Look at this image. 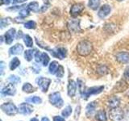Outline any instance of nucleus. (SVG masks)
Wrapping results in <instances>:
<instances>
[{"label": "nucleus", "instance_id": "cd10ccee", "mask_svg": "<svg viewBox=\"0 0 129 121\" xmlns=\"http://www.w3.org/2000/svg\"><path fill=\"white\" fill-rule=\"evenodd\" d=\"M26 7V5L24 6L23 8H21L20 9V11H19V17H22V18H26L27 16H28L29 15V9L28 8H27V7Z\"/></svg>", "mask_w": 129, "mask_h": 121}, {"label": "nucleus", "instance_id": "37998d69", "mask_svg": "<svg viewBox=\"0 0 129 121\" xmlns=\"http://www.w3.org/2000/svg\"><path fill=\"white\" fill-rule=\"evenodd\" d=\"M41 121H50V120L48 117H43V118L41 119Z\"/></svg>", "mask_w": 129, "mask_h": 121}, {"label": "nucleus", "instance_id": "7ed1b4c3", "mask_svg": "<svg viewBox=\"0 0 129 121\" xmlns=\"http://www.w3.org/2000/svg\"><path fill=\"white\" fill-rule=\"evenodd\" d=\"M48 99H49V102L52 106L56 107V108H60L63 107L64 101L59 92H54L51 94L48 97Z\"/></svg>", "mask_w": 129, "mask_h": 121}, {"label": "nucleus", "instance_id": "0eeeda50", "mask_svg": "<svg viewBox=\"0 0 129 121\" xmlns=\"http://www.w3.org/2000/svg\"><path fill=\"white\" fill-rule=\"evenodd\" d=\"M67 27L69 31L74 33H78L81 32V27H80V19H71L67 23Z\"/></svg>", "mask_w": 129, "mask_h": 121}, {"label": "nucleus", "instance_id": "79ce46f5", "mask_svg": "<svg viewBox=\"0 0 129 121\" xmlns=\"http://www.w3.org/2000/svg\"><path fill=\"white\" fill-rule=\"evenodd\" d=\"M18 32H19V33H18L17 36H16V39H20V38L22 37V36H23V32H22V31H19Z\"/></svg>", "mask_w": 129, "mask_h": 121}, {"label": "nucleus", "instance_id": "4be33fe9", "mask_svg": "<svg viewBox=\"0 0 129 121\" xmlns=\"http://www.w3.org/2000/svg\"><path fill=\"white\" fill-rule=\"evenodd\" d=\"M101 0H89L88 2V7L92 10H97L100 7Z\"/></svg>", "mask_w": 129, "mask_h": 121}, {"label": "nucleus", "instance_id": "f03ea898", "mask_svg": "<svg viewBox=\"0 0 129 121\" xmlns=\"http://www.w3.org/2000/svg\"><path fill=\"white\" fill-rule=\"evenodd\" d=\"M2 111L9 116H14L19 112V108L13 103H5L1 105Z\"/></svg>", "mask_w": 129, "mask_h": 121}, {"label": "nucleus", "instance_id": "c03bdc74", "mask_svg": "<svg viewBox=\"0 0 129 121\" xmlns=\"http://www.w3.org/2000/svg\"><path fill=\"white\" fill-rule=\"evenodd\" d=\"M50 1L51 0H43V2L46 4V5H48V4H49V3H50Z\"/></svg>", "mask_w": 129, "mask_h": 121}, {"label": "nucleus", "instance_id": "2f4dec72", "mask_svg": "<svg viewBox=\"0 0 129 121\" xmlns=\"http://www.w3.org/2000/svg\"><path fill=\"white\" fill-rule=\"evenodd\" d=\"M78 89H79V92L81 94V96H83L84 93L86 92V87H85V85H84V82H82V80L80 79H78Z\"/></svg>", "mask_w": 129, "mask_h": 121}, {"label": "nucleus", "instance_id": "39448f33", "mask_svg": "<svg viewBox=\"0 0 129 121\" xmlns=\"http://www.w3.org/2000/svg\"><path fill=\"white\" fill-rule=\"evenodd\" d=\"M109 118L112 121H120L123 118V111L119 107L111 108L109 111Z\"/></svg>", "mask_w": 129, "mask_h": 121}, {"label": "nucleus", "instance_id": "58836bf2", "mask_svg": "<svg viewBox=\"0 0 129 121\" xmlns=\"http://www.w3.org/2000/svg\"><path fill=\"white\" fill-rule=\"evenodd\" d=\"M99 73H101L102 74H104L105 73H106V71H107V68L105 67V66H100L99 67Z\"/></svg>", "mask_w": 129, "mask_h": 121}, {"label": "nucleus", "instance_id": "49530a36", "mask_svg": "<svg viewBox=\"0 0 129 121\" xmlns=\"http://www.w3.org/2000/svg\"><path fill=\"white\" fill-rule=\"evenodd\" d=\"M25 0H19V3H22V2H24Z\"/></svg>", "mask_w": 129, "mask_h": 121}, {"label": "nucleus", "instance_id": "6ab92c4d", "mask_svg": "<svg viewBox=\"0 0 129 121\" xmlns=\"http://www.w3.org/2000/svg\"><path fill=\"white\" fill-rule=\"evenodd\" d=\"M95 119L96 121H107V117L105 111L99 110L97 111L95 114Z\"/></svg>", "mask_w": 129, "mask_h": 121}, {"label": "nucleus", "instance_id": "9b49d317", "mask_svg": "<svg viewBox=\"0 0 129 121\" xmlns=\"http://www.w3.org/2000/svg\"><path fill=\"white\" fill-rule=\"evenodd\" d=\"M84 4L82 3H75L71 7L70 9V15L73 17H76L77 15H78L81 14L84 10Z\"/></svg>", "mask_w": 129, "mask_h": 121}, {"label": "nucleus", "instance_id": "9d476101", "mask_svg": "<svg viewBox=\"0 0 129 121\" xmlns=\"http://www.w3.org/2000/svg\"><path fill=\"white\" fill-rule=\"evenodd\" d=\"M34 109L33 107L30 105V103H23L19 105V114H22L24 115H30L33 112Z\"/></svg>", "mask_w": 129, "mask_h": 121}, {"label": "nucleus", "instance_id": "393cba45", "mask_svg": "<svg viewBox=\"0 0 129 121\" xmlns=\"http://www.w3.org/2000/svg\"><path fill=\"white\" fill-rule=\"evenodd\" d=\"M19 65H20V60H19V58L18 57H13V59L11 60L10 65H9L10 70H15L16 68H18L19 66Z\"/></svg>", "mask_w": 129, "mask_h": 121}, {"label": "nucleus", "instance_id": "f8f14e48", "mask_svg": "<svg viewBox=\"0 0 129 121\" xmlns=\"http://www.w3.org/2000/svg\"><path fill=\"white\" fill-rule=\"evenodd\" d=\"M4 38H5V42L7 44H11L15 38H16V32L15 28H11L8 31L6 32V33L4 34Z\"/></svg>", "mask_w": 129, "mask_h": 121}, {"label": "nucleus", "instance_id": "f257e3e1", "mask_svg": "<svg viewBox=\"0 0 129 121\" xmlns=\"http://www.w3.org/2000/svg\"><path fill=\"white\" fill-rule=\"evenodd\" d=\"M93 46L90 41H89L87 40H82L77 45V52H78V54L81 56H88L92 52Z\"/></svg>", "mask_w": 129, "mask_h": 121}, {"label": "nucleus", "instance_id": "7c9ffc66", "mask_svg": "<svg viewBox=\"0 0 129 121\" xmlns=\"http://www.w3.org/2000/svg\"><path fill=\"white\" fill-rule=\"evenodd\" d=\"M49 56L46 53V52H42V56H41V62L44 66H47L48 63H49Z\"/></svg>", "mask_w": 129, "mask_h": 121}, {"label": "nucleus", "instance_id": "20e7f679", "mask_svg": "<svg viewBox=\"0 0 129 121\" xmlns=\"http://www.w3.org/2000/svg\"><path fill=\"white\" fill-rule=\"evenodd\" d=\"M36 82L43 93H46L48 90L52 80L50 78H44V77H40V78H37L36 79Z\"/></svg>", "mask_w": 129, "mask_h": 121}, {"label": "nucleus", "instance_id": "a19ab883", "mask_svg": "<svg viewBox=\"0 0 129 121\" xmlns=\"http://www.w3.org/2000/svg\"><path fill=\"white\" fill-rule=\"evenodd\" d=\"M4 68H5V63H4V62H0V72H1V75L3 74Z\"/></svg>", "mask_w": 129, "mask_h": 121}, {"label": "nucleus", "instance_id": "e433bc0d", "mask_svg": "<svg viewBox=\"0 0 129 121\" xmlns=\"http://www.w3.org/2000/svg\"><path fill=\"white\" fill-rule=\"evenodd\" d=\"M31 69H32V70H33L36 74H39V73L40 72V67L39 66V65L37 64H33L32 65V66H31Z\"/></svg>", "mask_w": 129, "mask_h": 121}, {"label": "nucleus", "instance_id": "f704fd0d", "mask_svg": "<svg viewBox=\"0 0 129 121\" xmlns=\"http://www.w3.org/2000/svg\"><path fill=\"white\" fill-rule=\"evenodd\" d=\"M64 67L60 65L59 67H58V70H57V71H56V77H57V78H63V77H64Z\"/></svg>", "mask_w": 129, "mask_h": 121}, {"label": "nucleus", "instance_id": "de8ad7c7", "mask_svg": "<svg viewBox=\"0 0 129 121\" xmlns=\"http://www.w3.org/2000/svg\"><path fill=\"white\" fill-rule=\"evenodd\" d=\"M117 1H119V2H120V1H123V0H117Z\"/></svg>", "mask_w": 129, "mask_h": 121}, {"label": "nucleus", "instance_id": "ddd939ff", "mask_svg": "<svg viewBox=\"0 0 129 121\" xmlns=\"http://www.w3.org/2000/svg\"><path fill=\"white\" fill-rule=\"evenodd\" d=\"M111 11V6L108 5V4H104V5H103L100 7V9L98 12V16L101 19H104L107 15H110Z\"/></svg>", "mask_w": 129, "mask_h": 121}, {"label": "nucleus", "instance_id": "72a5a7b5", "mask_svg": "<svg viewBox=\"0 0 129 121\" xmlns=\"http://www.w3.org/2000/svg\"><path fill=\"white\" fill-rule=\"evenodd\" d=\"M24 27L27 28V29H35V28L36 27V23L35 21L29 20V21H27L24 23Z\"/></svg>", "mask_w": 129, "mask_h": 121}, {"label": "nucleus", "instance_id": "09e8293b", "mask_svg": "<svg viewBox=\"0 0 129 121\" xmlns=\"http://www.w3.org/2000/svg\"><path fill=\"white\" fill-rule=\"evenodd\" d=\"M128 95H129V93H128Z\"/></svg>", "mask_w": 129, "mask_h": 121}, {"label": "nucleus", "instance_id": "4c0bfd02", "mask_svg": "<svg viewBox=\"0 0 129 121\" xmlns=\"http://www.w3.org/2000/svg\"><path fill=\"white\" fill-rule=\"evenodd\" d=\"M123 77L125 78V79L129 80V66H127V68L125 69L124 74H123Z\"/></svg>", "mask_w": 129, "mask_h": 121}, {"label": "nucleus", "instance_id": "c756f323", "mask_svg": "<svg viewBox=\"0 0 129 121\" xmlns=\"http://www.w3.org/2000/svg\"><path fill=\"white\" fill-rule=\"evenodd\" d=\"M7 80L10 83H12V84H18L21 82V79H20L19 77L16 75H10Z\"/></svg>", "mask_w": 129, "mask_h": 121}, {"label": "nucleus", "instance_id": "f3484780", "mask_svg": "<svg viewBox=\"0 0 129 121\" xmlns=\"http://www.w3.org/2000/svg\"><path fill=\"white\" fill-rule=\"evenodd\" d=\"M107 107L111 109V108H115V107H119V104H120V99L119 97L116 96H112L107 101Z\"/></svg>", "mask_w": 129, "mask_h": 121}, {"label": "nucleus", "instance_id": "2eb2a0df", "mask_svg": "<svg viewBox=\"0 0 129 121\" xmlns=\"http://www.w3.org/2000/svg\"><path fill=\"white\" fill-rule=\"evenodd\" d=\"M67 92H68V95L70 97L75 96L77 92V83L74 80L69 81L68 86H67Z\"/></svg>", "mask_w": 129, "mask_h": 121}, {"label": "nucleus", "instance_id": "412c9836", "mask_svg": "<svg viewBox=\"0 0 129 121\" xmlns=\"http://www.w3.org/2000/svg\"><path fill=\"white\" fill-rule=\"evenodd\" d=\"M26 103H34V104H40L42 103V99L40 97L38 96H31L29 98H27L25 99Z\"/></svg>", "mask_w": 129, "mask_h": 121}, {"label": "nucleus", "instance_id": "c9c22d12", "mask_svg": "<svg viewBox=\"0 0 129 121\" xmlns=\"http://www.w3.org/2000/svg\"><path fill=\"white\" fill-rule=\"evenodd\" d=\"M41 56H42V52L40 51H36L35 52V60L37 63H40L41 62Z\"/></svg>", "mask_w": 129, "mask_h": 121}, {"label": "nucleus", "instance_id": "a878e982", "mask_svg": "<svg viewBox=\"0 0 129 121\" xmlns=\"http://www.w3.org/2000/svg\"><path fill=\"white\" fill-rule=\"evenodd\" d=\"M27 8L30 11H33V12H38L40 11V7H39V3L36 1L31 2L29 4L27 5Z\"/></svg>", "mask_w": 129, "mask_h": 121}, {"label": "nucleus", "instance_id": "a18cd8bd", "mask_svg": "<svg viewBox=\"0 0 129 121\" xmlns=\"http://www.w3.org/2000/svg\"><path fill=\"white\" fill-rule=\"evenodd\" d=\"M30 121H39V119L37 118H32V119H31Z\"/></svg>", "mask_w": 129, "mask_h": 121}, {"label": "nucleus", "instance_id": "6e6552de", "mask_svg": "<svg viewBox=\"0 0 129 121\" xmlns=\"http://www.w3.org/2000/svg\"><path fill=\"white\" fill-rule=\"evenodd\" d=\"M50 52L52 56L59 60H63L67 55V50L64 48H56L54 49H51Z\"/></svg>", "mask_w": 129, "mask_h": 121}, {"label": "nucleus", "instance_id": "aec40b11", "mask_svg": "<svg viewBox=\"0 0 129 121\" xmlns=\"http://www.w3.org/2000/svg\"><path fill=\"white\" fill-rule=\"evenodd\" d=\"M60 66V64L56 62V60H53L52 62L49 65V67H48V71H49V74H56V71L58 70V67Z\"/></svg>", "mask_w": 129, "mask_h": 121}, {"label": "nucleus", "instance_id": "473e14b6", "mask_svg": "<svg viewBox=\"0 0 129 121\" xmlns=\"http://www.w3.org/2000/svg\"><path fill=\"white\" fill-rule=\"evenodd\" d=\"M11 19L10 18H5V19H2L0 20V27L1 29H3L4 27L8 26L11 23Z\"/></svg>", "mask_w": 129, "mask_h": 121}, {"label": "nucleus", "instance_id": "5701e85b", "mask_svg": "<svg viewBox=\"0 0 129 121\" xmlns=\"http://www.w3.org/2000/svg\"><path fill=\"white\" fill-rule=\"evenodd\" d=\"M22 90L23 92H26L30 94V93H33L35 91V89L34 87L32 86V85L29 82H25L22 86Z\"/></svg>", "mask_w": 129, "mask_h": 121}, {"label": "nucleus", "instance_id": "b1692460", "mask_svg": "<svg viewBox=\"0 0 129 121\" xmlns=\"http://www.w3.org/2000/svg\"><path fill=\"white\" fill-rule=\"evenodd\" d=\"M23 42L24 44H26V46L28 47V48H31L33 46V40L31 37L29 35H23Z\"/></svg>", "mask_w": 129, "mask_h": 121}, {"label": "nucleus", "instance_id": "1a4fd4ad", "mask_svg": "<svg viewBox=\"0 0 129 121\" xmlns=\"http://www.w3.org/2000/svg\"><path fill=\"white\" fill-rule=\"evenodd\" d=\"M16 93V89L14 86V84L9 83L4 86L1 90V95L3 96H14Z\"/></svg>", "mask_w": 129, "mask_h": 121}, {"label": "nucleus", "instance_id": "4468645a", "mask_svg": "<svg viewBox=\"0 0 129 121\" xmlns=\"http://www.w3.org/2000/svg\"><path fill=\"white\" fill-rule=\"evenodd\" d=\"M115 59L121 64H127L129 62V52H119L115 55Z\"/></svg>", "mask_w": 129, "mask_h": 121}, {"label": "nucleus", "instance_id": "bb28decb", "mask_svg": "<svg viewBox=\"0 0 129 121\" xmlns=\"http://www.w3.org/2000/svg\"><path fill=\"white\" fill-rule=\"evenodd\" d=\"M34 50L32 49H28L24 51V58L27 62H31L32 58H33V54H34Z\"/></svg>", "mask_w": 129, "mask_h": 121}, {"label": "nucleus", "instance_id": "a211bd4d", "mask_svg": "<svg viewBox=\"0 0 129 121\" xmlns=\"http://www.w3.org/2000/svg\"><path fill=\"white\" fill-rule=\"evenodd\" d=\"M97 107V104L95 102H91L89 103L86 107V115L87 117H90L94 114Z\"/></svg>", "mask_w": 129, "mask_h": 121}, {"label": "nucleus", "instance_id": "ea45409f", "mask_svg": "<svg viewBox=\"0 0 129 121\" xmlns=\"http://www.w3.org/2000/svg\"><path fill=\"white\" fill-rule=\"evenodd\" d=\"M53 121H66L64 117L59 116V115H56L53 117Z\"/></svg>", "mask_w": 129, "mask_h": 121}, {"label": "nucleus", "instance_id": "423d86ee", "mask_svg": "<svg viewBox=\"0 0 129 121\" xmlns=\"http://www.w3.org/2000/svg\"><path fill=\"white\" fill-rule=\"evenodd\" d=\"M104 90V86H92L86 90V92L84 93L82 98L84 99H87L89 97H90L93 95H99L101 92H103Z\"/></svg>", "mask_w": 129, "mask_h": 121}, {"label": "nucleus", "instance_id": "dca6fc26", "mask_svg": "<svg viewBox=\"0 0 129 121\" xmlns=\"http://www.w3.org/2000/svg\"><path fill=\"white\" fill-rule=\"evenodd\" d=\"M23 51V46L21 44H16L14 46L10 48L9 54L10 55H20Z\"/></svg>", "mask_w": 129, "mask_h": 121}, {"label": "nucleus", "instance_id": "c85d7f7f", "mask_svg": "<svg viewBox=\"0 0 129 121\" xmlns=\"http://www.w3.org/2000/svg\"><path fill=\"white\" fill-rule=\"evenodd\" d=\"M73 110H72V107L70 106V105H68V106L64 109L61 112V115L64 118H68V117H70V115H71Z\"/></svg>", "mask_w": 129, "mask_h": 121}]
</instances>
